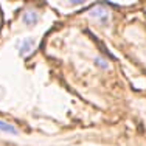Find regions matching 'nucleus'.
Segmentation results:
<instances>
[{"label":"nucleus","instance_id":"f257e3e1","mask_svg":"<svg viewBox=\"0 0 146 146\" xmlns=\"http://www.w3.org/2000/svg\"><path fill=\"white\" fill-rule=\"evenodd\" d=\"M23 22L27 23V25H36L37 20H39V14H37L36 11H25V14H23Z\"/></svg>","mask_w":146,"mask_h":146},{"label":"nucleus","instance_id":"f03ea898","mask_svg":"<svg viewBox=\"0 0 146 146\" xmlns=\"http://www.w3.org/2000/svg\"><path fill=\"white\" fill-rule=\"evenodd\" d=\"M33 45H34V40H33V39H25V40H22V44H20V48H19L20 54L28 53L31 48H33Z\"/></svg>","mask_w":146,"mask_h":146},{"label":"nucleus","instance_id":"7ed1b4c3","mask_svg":"<svg viewBox=\"0 0 146 146\" xmlns=\"http://www.w3.org/2000/svg\"><path fill=\"white\" fill-rule=\"evenodd\" d=\"M0 132H8V134H17V129L13 124L5 123V121L0 120Z\"/></svg>","mask_w":146,"mask_h":146},{"label":"nucleus","instance_id":"20e7f679","mask_svg":"<svg viewBox=\"0 0 146 146\" xmlns=\"http://www.w3.org/2000/svg\"><path fill=\"white\" fill-rule=\"evenodd\" d=\"M92 14H93V16H96V17H101V19H103V22H106V20H107V13H106V11H103V9H98V11H93Z\"/></svg>","mask_w":146,"mask_h":146},{"label":"nucleus","instance_id":"39448f33","mask_svg":"<svg viewBox=\"0 0 146 146\" xmlns=\"http://www.w3.org/2000/svg\"><path fill=\"white\" fill-rule=\"evenodd\" d=\"M103 61V59H96V64H98V65H101V67H104V68H106L107 67V64H104V62H101Z\"/></svg>","mask_w":146,"mask_h":146}]
</instances>
